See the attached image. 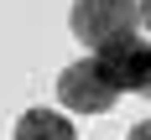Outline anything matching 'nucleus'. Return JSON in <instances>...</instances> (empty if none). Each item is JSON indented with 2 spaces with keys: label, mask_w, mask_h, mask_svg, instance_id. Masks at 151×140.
<instances>
[{
  "label": "nucleus",
  "mask_w": 151,
  "mask_h": 140,
  "mask_svg": "<svg viewBox=\"0 0 151 140\" xmlns=\"http://www.w3.org/2000/svg\"><path fill=\"white\" fill-rule=\"evenodd\" d=\"M130 140H151V119H141L136 130H130Z\"/></svg>",
  "instance_id": "nucleus-5"
},
{
  "label": "nucleus",
  "mask_w": 151,
  "mask_h": 140,
  "mask_svg": "<svg viewBox=\"0 0 151 140\" xmlns=\"http://www.w3.org/2000/svg\"><path fill=\"white\" fill-rule=\"evenodd\" d=\"M11 140H78V135H73V119H68V114H52V109H26Z\"/></svg>",
  "instance_id": "nucleus-4"
},
{
  "label": "nucleus",
  "mask_w": 151,
  "mask_h": 140,
  "mask_svg": "<svg viewBox=\"0 0 151 140\" xmlns=\"http://www.w3.org/2000/svg\"><path fill=\"white\" fill-rule=\"evenodd\" d=\"M99 57L109 62V73H115L120 93H141V99L151 104V42H141V36H125V42L104 47Z\"/></svg>",
  "instance_id": "nucleus-3"
},
{
  "label": "nucleus",
  "mask_w": 151,
  "mask_h": 140,
  "mask_svg": "<svg viewBox=\"0 0 151 140\" xmlns=\"http://www.w3.org/2000/svg\"><path fill=\"white\" fill-rule=\"evenodd\" d=\"M141 26L151 31V0H141Z\"/></svg>",
  "instance_id": "nucleus-6"
},
{
  "label": "nucleus",
  "mask_w": 151,
  "mask_h": 140,
  "mask_svg": "<svg viewBox=\"0 0 151 140\" xmlns=\"http://www.w3.org/2000/svg\"><path fill=\"white\" fill-rule=\"evenodd\" d=\"M58 99H63V109H73V114H104V109H115V99H120V83L109 73V62L94 52V57H83V62H73V68L58 73Z\"/></svg>",
  "instance_id": "nucleus-2"
},
{
  "label": "nucleus",
  "mask_w": 151,
  "mask_h": 140,
  "mask_svg": "<svg viewBox=\"0 0 151 140\" xmlns=\"http://www.w3.org/2000/svg\"><path fill=\"white\" fill-rule=\"evenodd\" d=\"M68 26H73V36H78L83 47L104 52V47L136 36V26H141V0H73Z\"/></svg>",
  "instance_id": "nucleus-1"
}]
</instances>
